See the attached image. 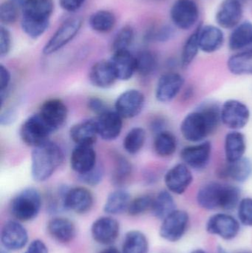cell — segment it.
Masks as SVG:
<instances>
[{
  "label": "cell",
  "instance_id": "6da1fadb",
  "mask_svg": "<svg viewBox=\"0 0 252 253\" xmlns=\"http://www.w3.org/2000/svg\"><path fill=\"white\" fill-rule=\"evenodd\" d=\"M220 125V105L206 102L184 116L179 129L184 141L194 144L208 140Z\"/></svg>",
  "mask_w": 252,
  "mask_h": 253
},
{
  "label": "cell",
  "instance_id": "7a4b0ae2",
  "mask_svg": "<svg viewBox=\"0 0 252 253\" xmlns=\"http://www.w3.org/2000/svg\"><path fill=\"white\" fill-rule=\"evenodd\" d=\"M241 199V190L238 186L217 181L205 183L196 193L200 208L210 211H233L238 208Z\"/></svg>",
  "mask_w": 252,
  "mask_h": 253
},
{
  "label": "cell",
  "instance_id": "3957f363",
  "mask_svg": "<svg viewBox=\"0 0 252 253\" xmlns=\"http://www.w3.org/2000/svg\"><path fill=\"white\" fill-rule=\"evenodd\" d=\"M63 161L62 148L50 140L34 147L31 153V165L33 179L37 182L47 181L60 168Z\"/></svg>",
  "mask_w": 252,
  "mask_h": 253
},
{
  "label": "cell",
  "instance_id": "277c9868",
  "mask_svg": "<svg viewBox=\"0 0 252 253\" xmlns=\"http://www.w3.org/2000/svg\"><path fill=\"white\" fill-rule=\"evenodd\" d=\"M53 8L52 0H28L22 6L21 21L25 34L34 40L42 36L50 25Z\"/></svg>",
  "mask_w": 252,
  "mask_h": 253
},
{
  "label": "cell",
  "instance_id": "5b68a950",
  "mask_svg": "<svg viewBox=\"0 0 252 253\" xmlns=\"http://www.w3.org/2000/svg\"><path fill=\"white\" fill-rule=\"evenodd\" d=\"M41 207L39 192L34 187H28L19 192L10 204V212L16 221L27 222L36 218Z\"/></svg>",
  "mask_w": 252,
  "mask_h": 253
},
{
  "label": "cell",
  "instance_id": "8992f818",
  "mask_svg": "<svg viewBox=\"0 0 252 253\" xmlns=\"http://www.w3.org/2000/svg\"><path fill=\"white\" fill-rule=\"evenodd\" d=\"M251 110L247 103L229 99L220 105V122L229 130H243L251 120Z\"/></svg>",
  "mask_w": 252,
  "mask_h": 253
},
{
  "label": "cell",
  "instance_id": "52a82bcc",
  "mask_svg": "<svg viewBox=\"0 0 252 253\" xmlns=\"http://www.w3.org/2000/svg\"><path fill=\"white\" fill-rule=\"evenodd\" d=\"M213 147L211 141H201L185 146L180 152L181 162L193 171H203L208 168L213 158Z\"/></svg>",
  "mask_w": 252,
  "mask_h": 253
},
{
  "label": "cell",
  "instance_id": "ba28073f",
  "mask_svg": "<svg viewBox=\"0 0 252 253\" xmlns=\"http://www.w3.org/2000/svg\"><path fill=\"white\" fill-rule=\"evenodd\" d=\"M186 86L184 77L179 72L169 71L157 81L155 96L160 103L168 104L180 96Z\"/></svg>",
  "mask_w": 252,
  "mask_h": 253
},
{
  "label": "cell",
  "instance_id": "9c48e42d",
  "mask_svg": "<svg viewBox=\"0 0 252 253\" xmlns=\"http://www.w3.org/2000/svg\"><path fill=\"white\" fill-rule=\"evenodd\" d=\"M53 130L44 123L38 113L28 117L20 128V137L25 144L34 147L49 141Z\"/></svg>",
  "mask_w": 252,
  "mask_h": 253
},
{
  "label": "cell",
  "instance_id": "30bf717a",
  "mask_svg": "<svg viewBox=\"0 0 252 253\" xmlns=\"http://www.w3.org/2000/svg\"><path fill=\"white\" fill-rule=\"evenodd\" d=\"M81 25L82 20L81 18L75 17L67 19L46 43L43 48V53L49 56L63 48L76 37L81 29Z\"/></svg>",
  "mask_w": 252,
  "mask_h": 253
},
{
  "label": "cell",
  "instance_id": "8fae6325",
  "mask_svg": "<svg viewBox=\"0 0 252 253\" xmlns=\"http://www.w3.org/2000/svg\"><path fill=\"white\" fill-rule=\"evenodd\" d=\"M199 16V7L195 0H176L170 9L173 25L183 31L193 28Z\"/></svg>",
  "mask_w": 252,
  "mask_h": 253
},
{
  "label": "cell",
  "instance_id": "7c38bea8",
  "mask_svg": "<svg viewBox=\"0 0 252 253\" xmlns=\"http://www.w3.org/2000/svg\"><path fill=\"white\" fill-rule=\"evenodd\" d=\"M193 181V170L183 162L172 166L164 175V182L167 190L178 196L184 194Z\"/></svg>",
  "mask_w": 252,
  "mask_h": 253
},
{
  "label": "cell",
  "instance_id": "4fadbf2b",
  "mask_svg": "<svg viewBox=\"0 0 252 253\" xmlns=\"http://www.w3.org/2000/svg\"><path fill=\"white\" fill-rule=\"evenodd\" d=\"M241 229L240 221L229 214L218 212L209 218L206 224L207 233L218 236L223 240L235 239Z\"/></svg>",
  "mask_w": 252,
  "mask_h": 253
},
{
  "label": "cell",
  "instance_id": "5bb4252c",
  "mask_svg": "<svg viewBox=\"0 0 252 253\" xmlns=\"http://www.w3.org/2000/svg\"><path fill=\"white\" fill-rule=\"evenodd\" d=\"M189 222V215L183 210H176L162 221L160 236L169 242L180 241L186 233Z\"/></svg>",
  "mask_w": 252,
  "mask_h": 253
},
{
  "label": "cell",
  "instance_id": "9a60e30c",
  "mask_svg": "<svg viewBox=\"0 0 252 253\" xmlns=\"http://www.w3.org/2000/svg\"><path fill=\"white\" fill-rule=\"evenodd\" d=\"M144 105V94L136 89H130L117 98L115 111L123 119H133L142 113Z\"/></svg>",
  "mask_w": 252,
  "mask_h": 253
},
{
  "label": "cell",
  "instance_id": "2e32d148",
  "mask_svg": "<svg viewBox=\"0 0 252 253\" xmlns=\"http://www.w3.org/2000/svg\"><path fill=\"white\" fill-rule=\"evenodd\" d=\"M53 132L60 129L66 123L68 109L66 104L60 99H50L43 102L38 112Z\"/></svg>",
  "mask_w": 252,
  "mask_h": 253
},
{
  "label": "cell",
  "instance_id": "e0dca14e",
  "mask_svg": "<svg viewBox=\"0 0 252 253\" xmlns=\"http://www.w3.org/2000/svg\"><path fill=\"white\" fill-rule=\"evenodd\" d=\"M243 3L238 0H223L216 13V22L218 27L233 30L242 20Z\"/></svg>",
  "mask_w": 252,
  "mask_h": 253
},
{
  "label": "cell",
  "instance_id": "ac0fdd59",
  "mask_svg": "<svg viewBox=\"0 0 252 253\" xmlns=\"http://www.w3.org/2000/svg\"><path fill=\"white\" fill-rule=\"evenodd\" d=\"M220 179L229 180L235 184H244L252 176V162L248 157L234 162H225L217 170Z\"/></svg>",
  "mask_w": 252,
  "mask_h": 253
},
{
  "label": "cell",
  "instance_id": "d6986e66",
  "mask_svg": "<svg viewBox=\"0 0 252 253\" xmlns=\"http://www.w3.org/2000/svg\"><path fill=\"white\" fill-rule=\"evenodd\" d=\"M28 232L19 221H7L3 226L1 242L3 248L7 251H17L22 249L28 243Z\"/></svg>",
  "mask_w": 252,
  "mask_h": 253
},
{
  "label": "cell",
  "instance_id": "ffe728a7",
  "mask_svg": "<svg viewBox=\"0 0 252 253\" xmlns=\"http://www.w3.org/2000/svg\"><path fill=\"white\" fill-rule=\"evenodd\" d=\"M119 233V223L110 216L101 217L92 224V237L99 245H112L118 239Z\"/></svg>",
  "mask_w": 252,
  "mask_h": 253
},
{
  "label": "cell",
  "instance_id": "44dd1931",
  "mask_svg": "<svg viewBox=\"0 0 252 253\" xmlns=\"http://www.w3.org/2000/svg\"><path fill=\"white\" fill-rule=\"evenodd\" d=\"M93 193L84 187L68 188L65 196V208L77 214H84L93 208Z\"/></svg>",
  "mask_w": 252,
  "mask_h": 253
},
{
  "label": "cell",
  "instance_id": "7402d4cb",
  "mask_svg": "<svg viewBox=\"0 0 252 253\" xmlns=\"http://www.w3.org/2000/svg\"><path fill=\"white\" fill-rule=\"evenodd\" d=\"M99 137L105 141L116 139L123 128V118L115 111H107L97 116L96 120Z\"/></svg>",
  "mask_w": 252,
  "mask_h": 253
},
{
  "label": "cell",
  "instance_id": "603a6c76",
  "mask_svg": "<svg viewBox=\"0 0 252 253\" xmlns=\"http://www.w3.org/2000/svg\"><path fill=\"white\" fill-rule=\"evenodd\" d=\"M71 167L78 175L87 173L97 165V155L93 146L76 145L70 159Z\"/></svg>",
  "mask_w": 252,
  "mask_h": 253
},
{
  "label": "cell",
  "instance_id": "cb8c5ba5",
  "mask_svg": "<svg viewBox=\"0 0 252 253\" xmlns=\"http://www.w3.org/2000/svg\"><path fill=\"white\" fill-rule=\"evenodd\" d=\"M247 140L242 130H229L223 139V153L226 162H234L246 157Z\"/></svg>",
  "mask_w": 252,
  "mask_h": 253
},
{
  "label": "cell",
  "instance_id": "d4e9b609",
  "mask_svg": "<svg viewBox=\"0 0 252 253\" xmlns=\"http://www.w3.org/2000/svg\"><path fill=\"white\" fill-rule=\"evenodd\" d=\"M198 41L201 51L211 54L218 51L223 47L225 36L220 27L200 25Z\"/></svg>",
  "mask_w": 252,
  "mask_h": 253
},
{
  "label": "cell",
  "instance_id": "484cf974",
  "mask_svg": "<svg viewBox=\"0 0 252 253\" xmlns=\"http://www.w3.org/2000/svg\"><path fill=\"white\" fill-rule=\"evenodd\" d=\"M109 60L118 80L128 81L136 73V56L129 50L114 52Z\"/></svg>",
  "mask_w": 252,
  "mask_h": 253
},
{
  "label": "cell",
  "instance_id": "4316f807",
  "mask_svg": "<svg viewBox=\"0 0 252 253\" xmlns=\"http://www.w3.org/2000/svg\"><path fill=\"white\" fill-rule=\"evenodd\" d=\"M90 83L95 87L108 89L118 80L109 60H100L93 64L89 73Z\"/></svg>",
  "mask_w": 252,
  "mask_h": 253
},
{
  "label": "cell",
  "instance_id": "83f0119b",
  "mask_svg": "<svg viewBox=\"0 0 252 253\" xmlns=\"http://www.w3.org/2000/svg\"><path fill=\"white\" fill-rule=\"evenodd\" d=\"M70 138L76 145L93 146L99 134L95 120H84L72 126Z\"/></svg>",
  "mask_w": 252,
  "mask_h": 253
},
{
  "label": "cell",
  "instance_id": "f1b7e54d",
  "mask_svg": "<svg viewBox=\"0 0 252 253\" xmlns=\"http://www.w3.org/2000/svg\"><path fill=\"white\" fill-rule=\"evenodd\" d=\"M47 232L56 242L62 244L72 242L75 236V227L71 220L64 217H55L47 223Z\"/></svg>",
  "mask_w": 252,
  "mask_h": 253
},
{
  "label": "cell",
  "instance_id": "f546056e",
  "mask_svg": "<svg viewBox=\"0 0 252 253\" xmlns=\"http://www.w3.org/2000/svg\"><path fill=\"white\" fill-rule=\"evenodd\" d=\"M229 49L239 52L252 47V22H241L231 33L228 41Z\"/></svg>",
  "mask_w": 252,
  "mask_h": 253
},
{
  "label": "cell",
  "instance_id": "4dcf8cb0",
  "mask_svg": "<svg viewBox=\"0 0 252 253\" xmlns=\"http://www.w3.org/2000/svg\"><path fill=\"white\" fill-rule=\"evenodd\" d=\"M228 71L237 77L252 76V47L231 55L226 62Z\"/></svg>",
  "mask_w": 252,
  "mask_h": 253
},
{
  "label": "cell",
  "instance_id": "1f68e13d",
  "mask_svg": "<svg viewBox=\"0 0 252 253\" xmlns=\"http://www.w3.org/2000/svg\"><path fill=\"white\" fill-rule=\"evenodd\" d=\"M179 147L177 137L168 129L155 135L153 149L155 154L161 158H170L176 154Z\"/></svg>",
  "mask_w": 252,
  "mask_h": 253
},
{
  "label": "cell",
  "instance_id": "d6a6232c",
  "mask_svg": "<svg viewBox=\"0 0 252 253\" xmlns=\"http://www.w3.org/2000/svg\"><path fill=\"white\" fill-rule=\"evenodd\" d=\"M131 201V196L127 190L118 189L109 193L107 198L104 211L108 215H120L127 212Z\"/></svg>",
  "mask_w": 252,
  "mask_h": 253
},
{
  "label": "cell",
  "instance_id": "836d02e7",
  "mask_svg": "<svg viewBox=\"0 0 252 253\" xmlns=\"http://www.w3.org/2000/svg\"><path fill=\"white\" fill-rule=\"evenodd\" d=\"M174 195L167 190H161L154 197L151 212L155 218L164 220L169 215L174 212L176 208V202Z\"/></svg>",
  "mask_w": 252,
  "mask_h": 253
},
{
  "label": "cell",
  "instance_id": "e575fe53",
  "mask_svg": "<svg viewBox=\"0 0 252 253\" xmlns=\"http://www.w3.org/2000/svg\"><path fill=\"white\" fill-rule=\"evenodd\" d=\"M149 242L142 232L131 230L126 233L121 253H148Z\"/></svg>",
  "mask_w": 252,
  "mask_h": 253
},
{
  "label": "cell",
  "instance_id": "d590c367",
  "mask_svg": "<svg viewBox=\"0 0 252 253\" xmlns=\"http://www.w3.org/2000/svg\"><path fill=\"white\" fill-rule=\"evenodd\" d=\"M132 174L133 166L130 161L123 156H116L111 175L112 184L119 187L125 185L130 181Z\"/></svg>",
  "mask_w": 252,
  "mask_h": 253
},
{
  "label": "cell",
  "instance_id": "8d00e7d4",
  "mask_svg": "<svg viewBox=\"0 0 252 253\" xmlns=\"http://www.w3.org/2000/svg\"><path fill=\"white\" fill-rule=\"evenodd\" d=\"M199 26L186 39L182 47L180 53V65L183 68H186L192 65L201 51L198 41Z\"/></svg>",
  "mask_w": 252,
  "mask_h": 253
},
{
  "label": "cell",
  "instance_id": "74e56055",
  "mask_svg": "<svg viewBox=\"0 0 252 253\" xmlns=\"http://www.w3.org/2000/svg\"><path fill=\"white\" fill-rule=\"evenodd\" d=\"M116 23V18L109 10H101L90 16L89 24L93 31L101 34H106L113 29Z\"/></svg>",
  "mask_w": 252,
  "mask_h": 253
},
{
  "label": "cell",
  "instance_id": "f35d334b",
  "mask_svg": "<svg viewBox=\"0 0 252 253\" xmlns=\"http://www.w3.org/2000/svg\"><path fill=\"white\" fill-rule=\"evenodd\" d=\"M136 73L141 77H147L156 71L158 59L156 54L149 50H143L136 56Z\"/></svg>",
  "mask_w": 252,
  "mask_h": 253
},
{
  "label": "cell",
  "instance_id": "ab89813d",
  "mask_svg": "<svg viewBox=\"0 0 252 253\" xmlns=\"http://www.w3.org/2000/svg\"><path fill=\"white\" fill-rule=\"evenodd\" d=\"M146 139V130L143 127L136 126L130 129L124 137L123 147L129 154L136 155L143 148Z\"/></svg>",
  "mask_w": 252,
  "mask_h": 253
},
{
  "label": "cell",
  "instance_id": "60d3db41",
  "mask_svg": "<svg viewBox=\"0 0 252 253\" xmlns=\"http://www.w3.org/2000/svg\"><path fill=\"white\" fill-rule=\"evenodd\" d=\"M134 40V29L130 25L123 27L115 35L112 44V52L128 50Z\"/></svg>",
  "mask_w": 252,
  "mask_h": 253
},
{
  "label": "cell",
  "instance_id": "b9f144b4",
  "mask_svg": "<svg viewBox=\"0 0 252 253\" xmlns=\"http://www.w3.org/2000/svg\"><path fill=\"white\" fill-rule=\"evenodd\" d=\"M154 197L150 195H142L133 199L129 206V215L131 216H138L143 215L148 211H151L153 204Z\"/></svg>",
  "mask_w": 252,
  "mask_h": 253
},
{
  "label": "cell",
  "instance_id": "7bdbcfd3",
  "mask_svg": "<svg viewBox=\"0 0 252 253\" xmlns=\"http://www.w3.org/2000/svg\"><path fill=\"white\" fill-rule=\"evenodd\" d=\"M175 35L176 31L173 27L170 25H164L151 28L147 31L145 37L149 42H166L171 40Z\"/></svg>",
  "mask_w": 252,
  "mask_h": 253
},
{
  "label": "cell",
  "instance_id": "ee69618b",
  "mask_svg": "<svg viewBox=\"0 0 252 253\" xmlns=\"http://www.w3.org/2000/svg\"><path fill=\"white\" fill-rule=\"evenodd\" d=\"M237 210L240 223L246 227H252V197L242 198Z\"/></svg>",
  "mask_w": 252,
  "mask_h": 253
},
{
  "label": "cell",
  "instance_id": "f6af8a7d",
  "mask_svg": "<svg viewBox=\"0 0 252 253\" xmlns=\"http://www.w3.org/2000/svg\"><path fill=\"white\" fill-rule=\"evenodd\" d=\"M18 17L17 6L11 1H4L0 6V21L3 25H10L16 22Z\"/></svg>",
  "mask_w": 252,
  "mask_h": 253
},
{
  "label": "cell",
  "instance_id": "bcb514c9",
  "mask_svg": "<svg viewBox=\"0 0 252 253\" xmlns=\"http://www.w3.org/2000/svg\"><path fill=\"white\" fill-rule=\"evenodd\" d=\"M105 175V169L102 165L97 164L96 167L90 172L78 175L81 182L91 187H96L102 182Z\"/></svg>",
  "mask_w": 252,
  "mask_h": 253
},
{
  "label": "cell",
  "instance_id": "7dc6e473",
  "mask_svg": "<svg viewBox=\"0 0 252 253\" xmlns=\"http://www.w3.org/2000/svg\"><path fill=\"white\" fill-rule=\"evenodd\" d=\"M11 35L10 31L1 25L0 27V55L1 57L7 56L11 49Z\"/></svg>",
  "mask_w": 252,
  "mask_h": 253
},
{
  "label": "cell",
  "instance_id": "c3c4849f",
  "mask_svg": "<svg viewBox=\"0 0 252 253\" xmlns=\"http://www.w3.org/2000/svg\"><path fill=\"white\" fill-rule=\"evenodd\" d=\"M10 82H11V74L10 71L4 65H1L0 66V93L1 94L0 95H1V106L4 102L6 93L10 86Z\"/></svg>",
  "mask_w": 252,
  "mask_h": 253
},
{
  "label": "cell",
  "instance_id": "681fc988",
  "mask_svg": "<svg viewBox=\"0 0 252 253\" xmlns=\"http://www.w3.org/2000/svg\"><path fill=\"white\" fill-rule=\"evenodd\" d=\"M87 105L88 109L97 116L101 115L110 110L106 102L96 96L90 97L87 101Z\"/></svg>",
  "mask_w": 252,
  "mask_h": 253
},
{
  "label": "cell",
  "instance_id": "f907efd6",
  "mask_svg": "<svg viewBox=\"0 0 252 253\" xmlns=\"http://www.w3.org/2000/svg\"><path fill=\"white\" fill-rule=\"evenodd\" d=\"M17 112L13 108H7L1 112L0 115V124L1 126H10L16 122Z\"/></svg>",
  "mask_w": 252,
  "mask_h": 253
},
{
  "label": "cell",
  "instance_id": "816d5d0a",
  "mask_svg": "<svg viewBox=\"0 0 252 253\" xmlns=\"http://www.w3.org/2000/svg\"><path fill=\"white\" fill-rule=\"evenodd\" d=\"M85 1L86 0H59V4L65 11L72 13L81 8Z\"/></svg>",
  "mask_w": 252,
  "mask_h": 253
},
{
  "label": "cell",
  "instance_id": "f5cc1de1",
  "mask_svg": "<svg viewBox=\"0 0 252 253\" xmlns=\"http://www.w3.org/2000/svg\"><path fill=\"white\" fill-rule=\"evenodd\" d=\"M24 253H48L45 244L39 239L33 241Z\"/></svg>",
  "mask_w": 252,
  "mask_h": 253
},
{
  "label": "cell",
  "instance_id": "db71d44e",
  "mask_svg": "<svg viewBox=\"0 0 252 253\" xmlns=\"http://www.w3.org/2000/svg\"><path fill=\"white\" fill-rule=\"evenodd\" d=\"M167 120L164 117H155L151 121L149 128H150L151 131L155 133V135H156L158 132L167 129Z\"/></svg>",
  "mask_w": 252,
  "mask_h": 253
},
{
  "label": "cell",
  "instance_id": "11a10c76",
  "mask_svg": "<svg viewBox=\"0 0 252 253\" xmlns=\"http://www.w3.org/2000/svg\"><path fill=\"white\" fill-rule=\"evenodd\" d=\"M194 93H195V91H194V89L192 88V87H186V86H185V87L183 88V91L180 93V95L182 94L181 97L183 100L188 101L189 100V99H192V98H193Z\"/></svg>",
  "mask_w": 252,
  "mask_h": 253
},
{
  "label": "cell",
  "instance_id": "9f6ffc18",
  "mask_svg": "<svg viewBox=\"0 0 252 253\" xmlns=\"http://www.w3.org/2000/svg\"><path fill=\"white\" fill-rule=\"evenodd\" d=\"M99 253H121L117 248H113V247H109V248H106L103 250Z\"/></svg>",
  "mask_w": 252,
  "mask_h": 253
},
{
  "label": "cell",
  "instance_id": "6f0895ef",
  "mask_svg": "<svg viewBox=\"0 0 252 253\" xmlns=\"http://www.w3.org/2000/svg\"><path fill=\"white\" fill-rule=\"evenodd\" d=\"M12 2L14 3L16 6H23L28 0H10Z\"/></svg>",
  "mask_w": 252,
  "mask_h": 253
},
{
  "label": "cell",
  "instance_id": "680465c9",
  "mask_svg": "<svg viewBox=\"0 0 252 253\" xmlns=\"http://www.w3.org/2000/svg\"><path fill=\"white\" fill-rule=\"evenodd\" d=\"M217 253H229L226 251L225 248H223V247L219 246L217 249Z\"/></svg>",
  "mask_w": 252,
  "mask_h": 253
},
{
  "label": "cell",
  "instance_id": "91938a15",
  "mask_svg": "<svg viewBox=\"0 0 252 253\" xmlns=\"http://www.w3.org/2000/svg\"><path fill=\"white\" fill-rule=\"evenodd\" d=\"M190 253H207L205 251H204V250L198 249V250H195V251H192V252Z\"/></svg>",
  "mask_w": 252,
  "mask_h": 253
},
{
  "label": "cell",
  "instance_id": "94428289",
  "mask_svg": "<svg viewBox=\"0 0 252 253\" xmlns=\"http://www.w3.org/2000/svg\"><path fill=\"white\" fill-rule=\"evenodd\" d=\"M238 1H241V3H243V4H244V3L246 2V1H247V0H238Z\"/></svg>",
  "mask_w": 252,
  "mask_h": 253
},
{
  "label": "cell",
  "instance_id": "6125c7cd",
  "mask_svg": "<svg viewBox=\"0 0 252 253\" xmlns=\"http://www.w3.org/2000/svg\"></svg>",
  "mask_w": 252,
  "mask_h": 253
}]
</instances>
